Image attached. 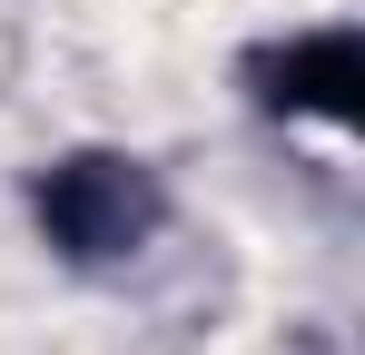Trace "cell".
I'll use <instances>...</instances> for the list:
<instances>
[{
    "label": "cell",
    "mask_w": 365,
    "mask_h": 355,
    "mask_svg": "<svg viewBox=\"0 0 365 355\" xmlns=\"http://www.w3.org/2000/svg\"><path fill=\"white\" fill-rule=\"evenodd\" d=\"M30 227H40V247H50L60 267H79V277L128 267V257H148L158 227H168V178L148 168L138 148H60V158L30 168Z\"/></svg>",
    "instance_id": "cell-1"
},
{
    "label": "cell",
    "mask_w": 365,
    "mask_h": 355,
    "mask_svg": "<svg viewBox=\"0 0 365 355\" xmlns=\"http://www.w3.org/2000/svg\"><path fill=\"white\" fill-rule=\"evenodd\" d=\"M237 89L267 118H306V128H356L365 118V30L356 20H316V30H277L237 59Z\"/></svg>",
    "instance_id": "cell-2"
}]
</instances>
